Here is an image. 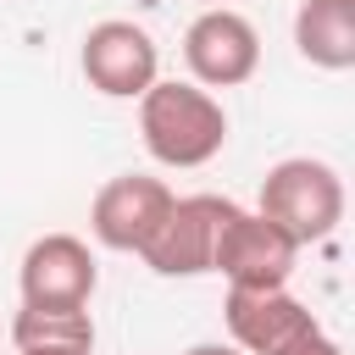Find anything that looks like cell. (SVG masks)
<instances>
[{
	"label": "cell",
	"instance_id": "10",
	"mask_svg": "<svg viewBox=\"0 0 355 355\" xmlns=\"http://www.w3.org/2000/svg\"><path fill=\"white\" fill-rule=\"evenodd\" d=\"M294 50L322 72H349L355 67V0H300Z\"/></svg>",
	"mask_w": 355,
	"mask_h": 355
},
{
	"label": "cell",
	"instance_id": "2",
	"mask_svg": "<svg viewBox=\"0 0 355 355\" xmlns=\"http://www.w3.org/2000/svg\"><path fill=\"white\" fill-rule=\"evenodd\" d=\"M255 211L272 216L300 250L322 244L344 222V178L327 161H316V155H288V161L266 166Z\"/></svg>",
	"mask_w": 355,
	"mask_h": 355
},
{
	"label": "cell",
	"instance_id": "11",
	"mask_svg": "<svg viewBox=\"0 0 355 355\" xmlns=\"http://www.w3.org/2000/svg\"><path fill=\"white\" fill-rule=\"evenodd\" d=\"M17 349H89L94 355V316L89 305H22L11 316Z\"/></svg>",
	"mask_w": 355,
	"mask_h": 355
},
{
	"label": "cell",
	"instance_id": "3",
	"mask_svg": "<svg viewBox=\"0 0 355 355\" xmlns=\"http://www.w3.org/2000/svg\"><path fill=\"white\" fill-rule=\"evenodd\" d=\"M300 244L261 211L233 205L216 227V250H211V272L227 277V288H283L294 277Z\"/></svg>",
	"mask_w": 355,
	"mask_h": 355
},
{
	"label": "cell",
	"instance_id": "8",
	"mask_svg": "<svg viewBox=\"0 0 355 355\" xmlns=\"http://www.w3.org/2000/svg\"><path fill=\"white\" fill-rule=\"evenodd\" d=\"M17 288H22V305H89L100 288L94 250L72 233H44L28 244L17 266Z\"/></svg>",
	"mask_w": 355,
	"mask_h": 355
},
{
	"label": "cell",
	"instance_id": "1",
	"mask_svg": "<svg viewBox=\"0 0 355 355\" xmlns=\"http://www.w3.org/2000/svg\"><path fill=\"white\" fill-rule=\"evenodd\" d=\"M139 139L161 166L194 172L205 161L222 155L227 144V111L211 89H200L194 78H155L139 94Z\"/></svg>",
	"mask_w": 355,
	"mask_h": 355
},
{
	"label": "cell",
	"instance_id": "4",
	"mask_svg": "<svg viewBox=\"0 0 355 355\" xmlns=\"http://www.w3.org/2000/svg\"><path fill=\"white\" fill-rule=\"evenodd\" d=\"M78 67H83V78H89L94 94H105V100H139L161 78V50H155L150 28H139L128 17H105V22H94L83 33Z\"/></svg>",
	"mask_w": 355,
	"mask_h": 355
},
{
	"label": "cell",
	"instance_id": "9",
	"mask_svg": "<svg viewBox=\"0 0 355 355\" xmlns=\"http://www.w3.org/2000/svg\"><path fill=\"white\" fill-rule=\"evenodd\" d=\"M222 316H227V338L244 349V355H272L283 349L294 333L316 327V316L305 311V300L283 288H227L222 300Z\"/></svg>",
	"mask_w": 355,
	"mask_h": 355
},
{
	"label": "cell",
	"instance_id": "7",
	"mask_svg": "<svg viewBox=\"0 0 355 355\" xmlns=\"http://www.w3.org/2000/svg\"><path fill=\"white\" fill-rule=\"evenodd\" d=\"M172 200H178V194H172L161 178H150V172H122V178L100 183V194H94V205H89V233H94L105 250H116V255H139V250L150 244V233L161 227V216H166Z\"/></svg>",
	"mask_w": 355,
	"mask_h": 355
},
{
	"label": "cell",
	"instance_id": "5",
	"mask_svg": "<svg viewBox=\"0 0 355 355\" xmlns=\"http://www.w3.org/2000/svg\"><path fill=\"white\" fill-rule=\"evenodd\" d=\"M183 61L200 89H239L261 67V33L233 6H205L183 33Z\"/></svg>",
	"mask_w": 355,
	"mask_h": 355
},
{
	"label": "cell",
	"instance_id": "12",
	"mask_svg": "<svg viewBox=\"0 0 355 355\" xmlns=\"http://www.w3.org/2000/svg\"><path fill=\"white\" fill-rule=\"evenodd\" d=\"M272 355H344V344H338V338H327V333H322V322H316V327L294 333L283 349H272Z\"/></svg>",
	"mask_w": 355,
	"mask_h": 355
},
{
	"label": "cell",
	"instance_id": "14",
	"mask_svg": "<svg viewBox=\"0 0 355 355\" xmlns=\"http://www.w3.org/2000/svg\"><path fill=\"white\" fill-rule=\"evenodd\" d=\"M17 355H89V349H17Z\"/></svg>",
	"mask_w": 355,
	"mask_h": 355
},
{
	"label": "cell",
	"instance_id": "15",
	"mask_svg": "<svg viewBox=\"0 0 355 355\" xmlns=\"http://www.w3.org/2000/svg\"><path fill=\"white\" fill-rule=\"evenodd\" d=\"M205 6H227V0H205Z\"/></svg>",
	"mask_w": 355,
	"mask_h": 355
},
{
	"label": "cell",
	"instance_id": "13",
	"mask_svg": "<svg viewBox=\"0 0 355 355\" xmlns=\"http://www.w3.org/2000/svg\"><path fill=\"white\" fill-rule=\"evenodd\" d=\"M183 355H244V349H239V344H216V338H211V344H189Z\"/></svg>",
	"mask_w": 355,
	"mask_h": 355
},
{
	"label": "cell",
	"instance_id": "6",
	"mask_svg": "<svg viewBox=\"0 0 355 355\" xmlns=\"http://www.w3.org/2000/svg\"><path fill=\"white\" fill-rule=\"evenodd\" d=\"M227 211H233V200H222V194H183V200H172L161 227L139 250V261L155 277H200V272H211L216 227H222Z\"/></svg>",
	"mask_w": 355,
	"mask_h": 355
}]
</instances>
